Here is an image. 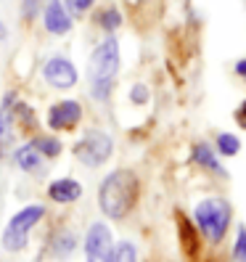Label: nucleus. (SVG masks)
Listing matches in <instances>:
<instances>
[{
	"label": "nucleus",
	"instance_id": "nucleus-1",
	"mask_svg": "<svg viewBox=\"0 0 246 262\" xmlns=\"http://www.w3.org/2000/svg\"><path fill=\"white\" fill-rule=\"evenodd\" d=\"M138 188H141L138 186V178L130 169H117V172H111L98 191V202H101L103 214H109L114 220L125 217L138 202Z\"/></svg>",
	"mask_w": 246,
	"mask_h": 262
},
{
	"label": "nucleus",
	"instance_id": "nucleus-2",
	"mask_svg": "<svg viewBox=\"0 0 246 262\" xmlns=\"http://www.w3.org/2000/svg\"><path fill=\"white\" fill-rule=\"evenodd\" d=\"M90 90L98 101H106L111 93L114 77L119 72V42L114 37H106L90 56Z\"/></svg>",
	"mask_w": 246,
	"mask_h": 262
},
{
	"label": "nucleus",
	"instance_id": "nucleus-3",
	"mask_svg": "<svg viewBox=\"0 0 246 262\" xmlns=\"http://www.w3.org/2000/svg\"><path fill=\"white\" fill-rule=\"evenodd\" d=\"M196 223L202 228V233L209 238V241H222L225 230H228V223H230V207L220 199H207L196 207Z\"/></svg>",
	"mask_w": 246,
	"mask_h": 262
},
{
	"label": "nucleus",
	"instance_id": "nucleus-4",
	"mask_svg": "<svg viewBox=\"0 0 246 262\" xmlns=\"http://www.w3.org/2000/svg\"><path fill=\"white\" fill-rule=\"evenodd\" d=\"M45 217V207L42 204H32V207H24L19 214H13V220L8 223L6 233H3V246L8 252H19L27 246V236L40 220Z\"/></svg>",
	"mask_w": 246,
	"mask_h": 262
},
{
	"label": "nucleus",
	"instance_id": "nucleus-5",
	"mask_svg": "<svg viewBox=\"0 0 246 262\" xmlns=\"http://www.w3.org/2000/svg\"><path fill=\"white\" fill-rule=\"evenodd\" d=\"M111 138L101 133V130H90L82 135V141L74 146V154H77V159H80L82 164H90V167H98L103 164L106 159L111 157Z\"/></svg>",
	"mask_w": 246,
	"mask_h": 262
},
{
	"label": "nucleus",
	"instance_id": "nucleus-6",
	"mask_svg": "<svg viewBox=\"0 0 246 262\" xmlns=\"http://www.w3.org/2000/svg\"><path fill=\"white\" fill-rule=\"evenodd\" d=\"M85 257L87 262H114V244L106 225L101 223L90 225L87 238H85Z\"/></svg>",
	"mask_w": 246,
	"mask_h": 262
},
{
	"label": "nucleus",
	"instance_id": "nucleus-7",
	"mask_svg": "<svg viewBox=\"0 0 246 262\" xmlns=\"http://www.w3.org/2000/svg\"><path fill=\"white\" fill-rule=\"evenodd\" d=\"M42 74H45V80H48L53 88H61V90L72 88V85L77 82V69H74V64H72V61H66V58H61V56L51 58L48 64H45Z\"/></svg>",
	"mask_w": 246,
	"mask_h": 262
},
{
	"label": "nucleus",
	"instance_id": "nucleus-8",
	"mask_svg": "<svg viewBox=\"0 0 246 262\" xmlns=\"http://www.w3.org/2000/svg\"><path fill=\"white\" fill-rule=\"evenodd\" d=\"M82 119V106L77 101H61L48 112V125L53 130H69Z\"/></svg>",
	"mask_w": 246,
	"mask_h": 262
},
{
	"label": "nucleus",
	"instance_id": "nucleus-9",
	"mask_svg": "<svg viewBox=\"0 0 246 262\" xmlns=\"http://www.w3.org/2000/svg\"><path fill=\"white\" fill-rule=\"evenodd\" d=\"M72 27V19L66 16V8L61 6V0H48V6H45V29L53 35H64L69 32Z\"/></svg>",
	"mask_w": 246,
	"mask_h": 262
},
{
	"label": "nucleus",
	"instance_id": "nucleus-10",
	"mask_svg": "<svg viewBox=\"0 0 246 262\" xmlns=\"http://www.w3.org/2000/svg\"><path fill=\"white\" fill-rule=\"evenodd\" d=\"M48 193H51L53 202H58V204H69V202H77V199L82 196V188H80V183H77V180L66 178V180H56V183H51Z\"/></svg>",
	"mask_w": 246,
	"mask_h": 262
},
{
	"label": "nucleus",
	"instance_id": "nucleus-11",
	"mask_svg": "<svg viewBox=\"0 0 246 262\" xmlns=\"http://www.w3.org/2000/svg\"><path fill=\"white\" fill-rule=\"evenodd\" d=\"M16 164L21 169H27V172H40V169H42V154L29 143V146L16 151Z\"/></svg>",
	"mask_w": 246,
	"mask_h": 262
},
{
	"label": "nucleus",
	"instance_id": "nucleus-12",
	"mask_svg": "<svg viewBox=\"0 0 246 262\" xmlns=\"http://www.w3.org/2000/svg\"><path fill=\"white\" fill-rule=\"evenodd\" d=\"M13 93H8L6 96V101H3V106H0V141H8L11 138V122H13Z\"/></svg>",
	"mask_w": 246,
	"mask_h": 262
},
{
	"label": "nucleus",
	"instance_id": "nucleus-13",
	"mask_svg": "<svg viewBox=\"0 0 246 262\" xmlns=\"http://www.w3.org/2000/svg\"><path fill=\"white\" fill-rule=\"evenodd\" d=\"M193 159L202 164V167L212 169V172H222V167L217 164V159H214V154H212V148H209L207 143H198V146L193 148Z\"/></svg>",
	"mask_w": 246,
	"mask_h": 262
},
{
	"label": "nucleus",
	"instance_id": "nucleus-14",
	"mask_svg": "<svg viewBox=\"0 0 246 262\" xmlns=\"http://www.w3.org/2000/svg\"><path fill=\"white\" fill-rule=\"evenodd\" d=\"M217 148H220V154H225V157H236L238 148H241V143H238V138H236V135L222 133V135L217 138Z\"/></svg>",
	"mask_w": 246,
	"mask_h": 262
},
{
	"label": "nucleus",
	"instance_id": "nucleus-15",
	"mask_svg": "<svg viewBox=\"0 0 246 262\" xmlns=\"http://www.w3.org/2000/svg\"><path fill=\"white\" fill-rule=\"evenodd\" d=\"M114 262H138V252L130 241H122L119 246H114Z\"/></svg>",
	"mask_w": 246,
	"mask_h": 262
},
{
	"label": "nucleus",
	"instance_id": "nucleus-16",
	"mask_svg": "<svg viewBox=\"0 0 246 262\" xmlns=\"http://www.w3.org/2000/svg\"><path fill=\"white\" fill-rule=\"evenodd\" d=\"M32 146L40 154H45V157H58V154H61V143L56 141V138H37Z\"/></svg>",
	"mask_w": 246,
	"mask_h": 262
},
{
	"label": "nucleus",
	"instance_id": "nucleus-17",
	"mask_svg": "<svg viewBox=\"0 0 246 262\" xmlns=\"http://www.w3.org/2000/svg\"><path fill=\"white\" fill-rule=\"evenodd\" d=\"M180 238L186 241V249H188V254H196V246H198V241H196L193 230H191V223H188L186 217L180 220Z\"/></svg>",
	"mask_w": 246,
	"mask_h": 262
},
{
	"label": "nucleus",
	"instance_id": "nucleus-18",
	"mask_svg": "<svg viewBox=\"0 0 246 262\" xmlns=\"http://www.w3.org/2000/svg\"><path fill=\"white\" fill-rule=\"evenodd\" d=\"M119 24H122V16H119L117 8H106V11L101 13V27H103V29H109V32H111V29H117Z\"/></svg>",
	"mask_w": 246,
	"mask_h": 262
},
{
	"label": "nucleus",
	"instance_id": "nucleus-19",
	"mask_svg": "<svg viewBox=\"0 0 246 262\" xmlns=\"http://www.w3.org/2000/svg\"><path fill=\"white\" fill-rule=\"evenodd\" d=\"M236 259L246 262V228L238 230V241H236Z\"/></svg>",
	"mask_w": 246,
	"mask_h": 262
},
{
	"label": "nucleus",
	"instance_id": "nucleus-20",
	"mask_svg": "<svg viewBox=\"0 0 246 262\" xmlns=\"http://www.w3.org/2000/svg\"><path fill=\"white\" fill-rule=\"evenodd\" d=\"M90 6H93V0H66V8H69L72 13H77V16H80V13H85Z\"/></svg>",
	"mask_w": 246,
	"mask_h": 262
},
{
	"label": "nucleus",
	"instance_id": "nucleus-21",
	"mask_svg": "<svg viewBox=\"0 0 246 262\" xmlns=\"http://www.w3.org/2000/svg\"><path fill=\"white\" fill-rule=\"evenodd\" d=\"M130 98H132V103H146V101H148V88H146V85H135L132 93H130Z\"/></svg>",
	"mask_w": 246,
	"mask_h": 262
},
{
	"label": "nucleus",
	"instance_id": "nucleus-22",
	"mask_svg": "<svg viewBox=\"0 0 246 262\" xmlns=\"http://www.w3.org/2000/svg\"><path fill=\"white\" fill-rule=\"evenodd\" d=\"M72 246H74V238H72V236H61V238L56 241V254H69Z\"/></svg>",
	"mask_w": 246,
	"mask_h": 262
},
{
	"label": "nucleus",
	"instance_id": "nucleus-23",
	"mask_svg": "<svg viewBox=\"0 0 246 262\" xmlns=\"http://www.w3.org/2000/svg\"><path fill=\"white\" fill-rule=\"evenodd\" d=\"M21 3H24V13H27V16H35L37 8H40V0H21Z\"/></svg>",
	"mask_w": 246,
	"mask_h": 262
},
{
	"label": "nucleus",
	"instance_id": "nucleus-24",
	"mask_svg": "<svg viewBox=\"0 0 246 262\" xmlns=\"http://www.w3.org/2000/svg\"><path fill=\"white\" fill-rule=\"evenodd\" d=\"M238 125L246 127V101L241 103V109H238Z\"/></svg>",
	"mask_w": 246,
	"mask_h": 262
},
{
	"label": "nucleus",
	"instance_id": "nucleus-25",
	"mask_svg": "<svg viewBox=\"0 0 246 262\" xmlns=\"http://www.w3.org/2000/svg\"><path fill=\"white\" fill-rule=\"evenodd\" d=\"M236 72H238L241 77H246V58H243V61H238V64H236Z\"/></svg>",
	"mask_w": 246,
	"mask_h": 262
},
{
	"label": "nucleus",
	"instance_id": "nucleus-26",
	"mask_svg": "<svg viewBox=\"0 0 246 262\" xmlns=\"http://www.w3.org/2000/svg\"><path fill=\"white\" fill-rule=\"evenodd\" d=\"M6 37V29H3V24H0V40H3Z\"/></svg>",
	"mask_w": 246,
	"mask_h": 262
}]
</instances>
